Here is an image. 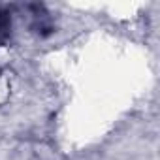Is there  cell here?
<instances>
[{
    "mask_svg": "<svg viewBox=\"0 0 160 160\" xmlns=\"http://www.w3.org/2000/svg\"><path fill=\"white\" fill-rule=\"evenodd\" d=\"M10 30H12V17H10V13L6 10L0 8V45L8 40Z\"/></svg>",
    "mask_w": 160,
    "mask_h": 160,
    "instance_id": "obj_1",
    "label": "cell"
}]
</instances>
